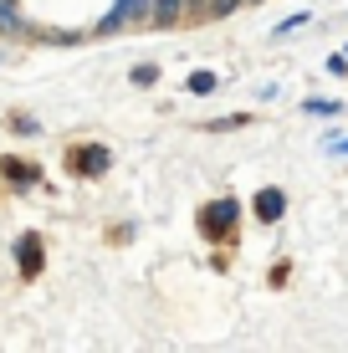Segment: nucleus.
Listing matches in <instances>:
<instances>
[{
  "mask_svg": "<svg viewBox=\"0 0 348 353\" xmlns=\"http://www.w3.org/2000/svg\"><path fill=\"white\" fill-rule=\"evenodd\" d=\"M0 174H6L10 185H21V190L41 179V174H36V164H26V159H0Z\"/></svg>",
  "mask_w": 348,
  "mask_h": 353,
  "instance_id": "nucleus-7",
  "label": "nucleus"
},
{
  "mask_svg": "<svg viewBox=\"0 0 348 353\" xmlns=\"http://www.w3.org/2000/svg\"><path fill=\"white\" fill-rule=\"evenodd\" d=\"M185 88L195 92V97H210L215 88H221V77H215V72H190V82H185Z\"/></svg>",
  "mask_w": 348,
  "mask_h": 353,
  "instance_id": "nucleus-9",
  "label": "nucleus"
},
{
  "mask_svg": "<svg viewBox=\"0 0 348 353\" xmlns=\"http://www.w3.org/2000/svg\"><path fill=\"white\" fill-rule=\"evenodd\" d=\"M190 0H149V26H174Z\"/></svg>",
  "mask_w": 348,
  "mask_h": 353,
  "instance_id": "nucleus-6",
  "label": "nucleus"
},
{
  "mask_svg": "<svg viewBox=\"0 0 348 353\" xmlns=\"http://www.w3.org/2000/svg\"><path fill=\"white\" fill-rule=\"evenodd\" d=\"M108 164H113V154H108L103 143H77V149H67V169L82 174V179H98Z\"/></svg>",
  "mask_w": 348,
  "mask_h": 353,
  "instance_id": "nucleus-1",
  "label": "nucleus"
},
{
  "mask_svg": "<svg viewBox=\"0 0 348 353\" xmlns=\"http://www.w3.org/2000/svg\"><path fill=\"white\" fill-rule=\"evenodd\" d=\"M282 210H287V194H282L277 185L256 190V200H251V215H256L261 225H277V221H282Z\"/></svg>",
  "mask_w": 348,
  "mask_h": 353,
  "instance_id": "nucleus-4",
  "label": "nucleus"
},
{
  "mask_svg": "<svg viewBox=\"0 0 348 353\" xmlns=\"http://www.w3.org/2000/svg\"><path fill=\"white\" fill-rule=\"evenodd\" d=\"M236 210H241V205H236L231 194H221L215 205H205V215H200V230H205L210 241H215V236H225V230L236 225Z\"/></svg>",
  "mask_w": 348,
  "mask_h": 353,
  "instance_id": "nucleus-2",
  "label": "nucleus"
},
{
  "mask_svg": "<svg viewBox=\"0 0 348 353\" xmlns=\"http://www.w3.org/2000/svg\"><path fill=\"white\" fill-rule=\"evenodd\" d=\"M128 21H149V0H118V6L98 21V31H123Z\"/></svg>",
  "mask_w": 348,
  "mask_h": 353,
  "instance_id": "nucleus-3",
  "label": "nucleus"
},
{
  "mask_svg": "<svg viewBox=\"0 0 348 353\" xmlns=\"http://www.w3.org/2000/svg\"><path fill=\"white\" fill-rule=\"evenodd\" d=\"M16 261H21V276H41V236L36 230L16 241Z\"/></svg>",
  "mask_w": 348,
  "mask_h": 353,
  "instance_id": "nucleus-5",
  "label": "nucleus"
},
{
  "mask_svg": "<svg viewBox=\"0 0 348 353\" xmlns=\"http://www.w3.org/2000/svg\"><path fill=\"white\" fill-rule=\"evenodd\" d=\"M10 128H16L21 139H36V133H41V123H36L31 113H10Z\"/></svg>",
  "mask_w": 348,
  "mask_h": 353,
  "instance_id": "nucleus-10",
  "label": "nucleus"
},
{
  "mask_svg": "<svg viewBox=\"0 0 348 353\" xmlns=\"http://www.w3.org/2000/svg\"><path fill=\"white\" fill-rule=\"evenodd\" d=\"M149 82H159V67H149V62L134 67V88H149Z\"/></svg>",
  "mask_w": 348,
  "mask_h": 353,
  "instance_id": "nucleus-12",
  "label": "nucleus"
},
{
  "mask_svg": "<svg viewBox=\"0 0 348 353\" xmlns=\"http://www.w3.org/2000/svg\"><path fill=\"white\" fill-rule=\"evenodd\" d=\"M307 108V113H318V118H333V113H338V103H323V97H313V103H303Z\"/></svg>",
  "mask_w": 348,
  "mask_h": 353,
  "instance_id": "nucleus-13",
  "label": "nucleus"
},
{
  "mask_svg": "<svg viewBox=\"0 0 348 353\" xmlns=\"http://www.w3.org/2000/svg\"><path fill=\"white\" fill-rule=\"evenodd\" d=\"M200 6H205L210 16H231V10H241V0H200Z\"/></svg>",
  "mask_w": 348,
  "mask_h": 353,
  "instance_id": "nucleus-11",
  "label": "nucleus"
},
{
  "mask_svg": "<svg viewBox=\"0 0 348 353\" xmlns=\"http://www.w3.org/2000/svg\"><path fill=\"white\" fill-rule=\"evenodd\" d=\"M328 149H333V154H348V139H333Z\"/></svg>",
  "mask_w": 348,
  "mask_h": 353,
  "instance_id": "nucleus-14",
  "label": "nucleus"
},
{
  "mask_svg": "<svg viewBox=\"0 0 348 353\" xmlns=\"http://www.w3.org/2000/svg\"><path fill=\"white\" fill-rule=\"evenodd\" d=\"M0 36H26V16L16 0H0Z\"/></svg>",
  "mask_w": 348,
  "mask_h": 353,
  "instance_id": "nucleus-8",
  "label": "nucleus"
}]
</instances>
